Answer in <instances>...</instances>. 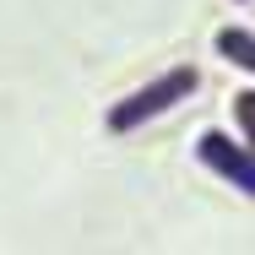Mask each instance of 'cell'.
<instances>
[{"instance_id":"obj_1","label":"cell","mask_w":255,"mask_h":255,"mask_svg":"<svg viewBox=\"0 0 255 255\" xmlns=\"http://www.w3.org/2000/svg\"><path fill=\"white\" fill-rule=\"evenodd\" d=\"M196 87H201V71H196V65H174V71H163L157 82L136 87V93H125L120 103H109L103 125H109L114 136H130V130H141L147 120L168 114V109H179V103H190V98H196Z\"/></svg>"},{"instance_id":"obj_2","label":"cell","mask_w":255,"mask_h":255,"mask_svg":"<svg viewBox=\"0 0 255 255\" xmlns=\"http://www.w3.org/2000/svg\"><path fill=\"white\" fill-rule=\"evenodd\" d=\"M196 157H201V168H212L217 179H228L239 196L255 201V152L245 141H234L228 130H201L196 136Z\"/></svg>"},{"instance_id":"obj_3","label":"cell","mask_w":255,"mask_h":255,"mask_svg":"<svg viewBox=\"0 0 255 255\" xmlns=\"http://www.w3.org/2000/svg\"><path fill=\"white\" fill-rule=\"evenodd\" d=\"M212 49L223 54L228 65H239L245 76H255V33H250V27H217Z\"/></svg>"},{"instance_id":"obj_4","label":"cell","mask_w":255,"mask_h":255,"mask_svg":"<svg viewBox=\"0 0 255 255\" xmlns=\"http://www.w3.org/2000/svg\"><path fill=\"white\" fill-rule=\"evenodd\" d=\"M228 109H234V125H239V141L255 152V87H239L234 98H228Z\"/></svg>"},{"instance_id":"obj_5","label":"cell","mask_w":255,"mask_h":255,"mask_svg":"<svg viewBox=\"0 0 255 255\" xmlns=\"http://www.w3.org/2000/svg\"><path fill=\"white\" fill-rule=\"evenodd\" d=\"M239 5H245V0H239Z\"/></svg>"}]
</instances>
